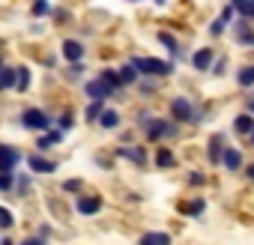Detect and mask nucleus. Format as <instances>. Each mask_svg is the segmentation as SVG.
<instances>
[{
	"mask_svg": "<svg viewBox=\"0 0 254 245\" xmlns=\"http://www.w3.org/2000/svg\"><path fill=\"white\" fill-rule=\"evenodd\" d=\"M132 66H135L138 75H144V78H162V75H171V72H174L171 63L156 60V57H132Z\"/></svg>",
	"mask_w": 254,
	"mask_h": 245,
	"instance_id": "obj_1",
	"label": "nucleus"
},
{
	"mask_svg": "<svg viewBox=\"0 0 254 245\" xmlns=\"http://www.w3.org/2000/svg\"><path fill=\"white\" fill-rule=\"evenodd\" d=\"M21 126H24V129H33V132H45V129L51 126V120H48L45 111H39V108H27V111L21 114Z\"/></svg>",
	"mask_w": 254,
	"mask_h": 245,
	"instance_id": "obj_2",
	"label": "nucleus"
},
{
	"mask_svg": "<svg viewBox=\"0 0 254 245\" xmlns=\"http://www.w3.org/2000/svg\"><path fill=\"white\" fill-rule=\"evenodd\" d=\"M147 141H162V138H174L177 135V126L174 122H168V120H153L150 117V122H147Z\"/></svg>",
	"mask_w": 254,
	"mask_h": 245,
	"instance_id": "obj_3",
	"label": "nucleus"
},
{
	"mask_svg": "<svg viewBox=\"0 0 254 245\" xmlns=\"http://www.w3.org/2000/svg\"><path fill=\"white\" fill-rule=\"evenodd\" d=\"M171 117H174L177 122H191V120H194V108H191V102L183 99V96L174 99V102H171Z\"/></svg>",
	"mask_w": 254,
	"mask_h": 245,
	"instance_id": "obj_4",
	"label": "nucleus"
},
{
	"mask_svg": "<svg viewBox=\"0 0 254 245\" xmlns=\"http://www.w3.org/2000/svg\"><path fill=\"white\" fill-rule=\"evenodd\" d=\"M75 209H78L81 215H96V212L102 209V197H96V194H81V197L75 200Z\"/></svg>",
	"mask_w": 254,
	"mask_h": 245,
	"instance_id": "obj_5",
	"label": "nucleus"
},
{
	"mask_svg": "<svg viewBox=\"0 0 254 245\" xmlns=\"http://www.w3.org/2000/svg\"><path fill=\"white\" fill-rule=\"evenodd\" d=\"M21 162V153L15 147H0V171H15V165Z\"/></svg>",
	"mask_w": 254,
	"mask_h": 245,
	"instance_id": "obj_6",
	"label": "nucleus"
},
{
	"mask_svg": "<svg viewBox=\"0 0 254 245\" xmlns=\"http://www.w3.org/2000/svg\"><path fill=\"white\" fill-rule=\"evenodd\" d=\"M84 93H87L90 99H108V96L114 93V87H108L102 78H96V81H87V84H84Z\"/></svg>",
	"mask_w": 254,
	"mask_h": 245,
	"instance_id": "obj_7",
	"label": "nucleus"
},
{
	"mask_svg": "<svg viewBox=\"0 0 254 245\" xmlns=\"http://www.w3.org/2000/svg\"><path fill=\"white\" fill-rule=\"evenodd\" d=\"M221 165L227 168V171H239L242 168V153L239 150H233V147H224V153H221Z\"/></svg>",
	"mask_w": 254,
	"mask_h": 245,
	"instance_id": "obj_8",
	"label": "nucleus"
},
{
	"mask_svg": "<svg viewBox=\"0 0 254 245\" xmlns=\"http://www.w3.org/2000/svg\"><path fill=\"white\" fill-rule=\"evenodd\" d=\"M27 165H30L33 174H54V171H57V165H54L51 159H42V156H30Z\"/></svg>",
	"mask_w": 254,
	"mask_h": 245,
	"instance_id": "obj_9",
	"label": "nucleus"
},
{
	"mask_svg": "<svg viewBox=\"0 0 254 245\" xmlns=\"http://www.w3.org/2000/svg\"><path fill=\"white\" fill-rule=\"evenodd\" d=\"M212 57H215V54H212L209 48H200V51H194V57H191V66H194L197 72H206V69L212 66Z\"/></svg>",
	"mask_w": 254,
	"mask_h": 245,
	"instance_id": "obj_10",
	"label": "nucleus"
},
{
	"mask_svg": "<svg viewBox=\"0 0 254 245\" xmlns=\"http://www.w3.org/2000/svg\"><path fill=\"white\" fill-rule=\"evenodd\" d=\"M117 156L129 159V162H135V165H147V153H144L141 147H120V150H117Z\"/></svg>",
	"mask_w": 254,
	"mask_h": 245,
	"instance_id": "obj_11",
	"label": "nucleus"
},
{
	"mask_svg": "<svg viewBox=\"0 0 254 245\" xmlns=\"http://www.w3.org/2000/svg\"><path fill=\"white\" fill-rule=\"evenodd\" d=\"M63 57H66L69 63L81 60V57H84V45H81V42H75V39H66V42H63Z\"/></svg>",
	"mask_w": 254,
	"mask_h": 245,
	"instance_id": "obj_12",
	"label": "nucleus"
},
{
	"mask_svg": "<svg viewBox=\"0 0 254 245\" xmlns=\"http://www.w3.org/2000/svg\"><path fill=\"white\" fill-rule=\"evenodd\" d=\"M251 129H254V117H251V114H239V117L233 120V132H236V135H248Z\"/></svg>",
	"mask_w": 254,
	"mask_h": 245,
	"instance_id": "obj_13",
	"label": "nucleus"
},
{
	"mask_svg": "<svg viewBox=\"0 0 254 245\" xmlns=\"http://www.w3.org/2000/svg\"><path fill=\"white\" fill-rule=\"evenodd\" d=\"M96 120H99V126H102V129H117L120 114H117V111H108V108H102V114H99Z\"/></svg>",
	"mask_w": 254,
	"mask_h": 245,
	"instance_id": "obj_14",
	"label": "nucleus"
},
{
	"mask_svg": "<svg viewBox=\"0 0 254 245\" xmlns=\"http://www.w3.org/2000/svg\"><path fill=\"white\" fill-rule=\"evenodd\" d=\"M221 153H224V144H221V135H215V138L209 141V153H206V159H209L212 165H221Z\"/></svg>",
	"mask_w": 254,
	"mask_h": 245,
	"instance_id": "obj_15",
	"label": "nucleus"
},
{
	"mask_svg": "<svg viewBox=\"0 0 254 245\" xmlns=\"http://www.w3.org/2000/svg\"><path fill=\"white\" fill-rule=\"evenodd\" d=\"M236 84H239L242 90H251V87H254V66H242V69L236 72Z\"/></svg>",
	"mask_w": 254,
	"mask_h": 245,
	"instance_id": "obj_16",
	"label": "nucleus"
},
{
	"mask_svg": "<svg viewBox=\"0 0 254 245\" xmlns=\"http://www.w3.org/2000/svg\"><path fill=\"white\" fill-rule=\"evenodd\" d=\"M236 42H239V45H254V30H251L245 21L236 24Z\"/></svg>",
	"mask_w": 254,
	"mask_h": 245,
	"instance_id": "obj_17",
	"label": "nucleus"
},
{
	"mask_svg": "<svg viewBox=\"0 0 254 245\" xmlns=\"http://www.w3.org/2000/svg\"><path fill=\"white\" fill-rule=\"evenodd\" d=\"M15 87V69L3 66V60H0V90H9Z\"/></svg>",
	"mask_w": 254,
	"mask_h": 245,
	"instance_id": "obj_18",
	"label": "nucleus"
},
{
	"mask_svg": "<svg viewBox=\"0 0 254 245\" xmlns=\"http://www.w3.org/2000/svg\"><path fill=\"white\" fill-rule=\"evenodd\" d=\"M233 12H239L242 18H254V0H233Z\"/></svg>",
	"mask_w": 254,
	"mask_h": 245,
	"instance_id": "obj_19",
	"label": "nucleus"
},
{
	"mask_svg": "<svg viewBox=\"0 0 254 245\" xmlns=\"http://www.w3.org/2000/svg\"><path fill=\"white\" fill-rule=\"evenodd\" d=\"M27 87H30V69L18 66L15 69V90H27Z\"/></svg>",
	"mask_w": 254,
	"mask_h": 245,
	"instance_id": "obj_20",
	"label": "nucleus"
},
{
	"mask_svg": "<svg viewBox=\"0 0 254 245\" xmlns=\"http://www.w3.org/2000/svg\"><path fill=\"white\" fill-rule=\"evenodd\" d=\"M117 75H120V84H135V81H138V69H135L132 63H129V66H123Z\"/></svg>",
	"mask_w": 254,
	"mask_h": 245,
	"instance_id": "obj_21",
	"label": "nucleus"
},
{
	"mask_svg": "<svg viewBox=\"0 0 254 245\" xmlns=\"http://www.w3.org/2000/svg\"><path fill=\"white\" fill-rule=\"evenodd\" d=\"M159 42H162V45L168 48V54H174V57H180V45H177V39H174L171 33H165V30H162V33H159Z\"/></svg>",
	"mask_w": 254,
	"mask_h": 245,
	"instance_id": "obj_22",
	"label": "nucleus"
},
{
	"mask_svg": "<svg viewBox=\"0 0 254 245\" xmlns=\"http://www.w3.org/2000/svg\"><path fill=\"white\" fill-rule=\"evenodd\" d=\"M203 209H206L203 200H191V203H183V206H180L183 215H203Z\"/></svg>",
	"mask_w": 254,
	"mask_h": 245,
	"instance_id": "obj_23",
	"label": "nucleus"
},
{
	"mask_svg": "<svg viewBox=\"0 0 254 245\" xmlns=\"http://www.w3.org/2000/svg\"><path fill=\"white\" fill-rule=\"evenodd\" d=\"M15 185V171H0V191H12Z\"/></svg>",
	"mask_w": 254,
	"mask_h": 245,
	"instance_id": "obj_24",
	"label": "nucleus"
},
{
	"mask_svg": "<svg viewBox=\"0 0 254 245\" xmlns=\"http://www.w3.org/2000/svg\"><path fill=\"white\" fill-rule=\"evenodd\" d=\"M174 162H177V159H174L171 150H159V153H156V165H159V168H174Z\"/></svg>",
	"mask_w": 254,
	"mask_h": 245,
	"instance_id": "obj_25",
	"label": "nucleus"
},
{
	"mask_svg": "<svg viewBox=\"0 0 254 245\" xmlns=\"http://www.w3.org/2000/svg\"><path fill=\"white\" fill-rule=\"evenodd\" d=\"M99 78H102V81H105L108 87H114V90H117V87H123V84H120V75H117L114 69H105V72H102Z\"/></svg>",
	"mask_w": 254,
	"mask_h": 245,
	"instance_id": "obj_26",
	"label": "nucleus"
},
{
	"mask_svg": "<svg viewBox=\"0 0 254 245\" xmlns=\"http://www.w3.org/2000/svg\"><path fill=\"white\" fill-rule=\"evenodd\" d=\"M102 108H105V99H93V102H90V108H87V120L93 122V120L102 114Z\"/></svg>",
	"mask_w": 254,
	"mask_h": 245,
	"instance_id": "obj_27",
	"label": "nucleus"
},
{
	"mask_svg": "<svg viewBox=\"0 0 254 245\" xmlns=\"http://www.w3.org/2000/svg\"><path fill=\"white\" fill-rule=\"evenodd\" d=\"M141 242H162V245H171V236H168V233H144Z\"/></svg>",
	"mask_w": 254,
	"mask_h": 245,
	"instance_id": "obj_28",
	"label": "nucleus"
},
{
	"mask_svg": "<svg viewBox=\"0 0 254 245\" xmlns=\"http://www.w3.org/2000/svg\"><path fill=\"white\" fill-rule=\"evenodd\" d=\"M63 138V132H51V135H45V138H39V150H48L51 144H57Z\"/></svg>",
	"mask_w": 254,
	"mask_h": 245,
	"instance_id": "obj_29",
	"label": "nucleus"
},
{
	"mask_svg": "<svg viewBox=\"0 0 254 245\" xmlns=\"http://www.w3.org/2000/svg\"><path fill=\"white\" fill-rule=\"evenodd\" d=\"M51 12V6H48V0H36V3H33V15L39 18V15H48Z\"/></svg>",
	"mask_w": 254,
	"mask_h": 245,
	"instance_id": "obj_30",
	"label": "nucleus"
},
{
	"mask_svg": "<svg viewBox=\"0 0 254 245\" xmlns=\"http://www.w3.org/2000/svg\"><path fill=\"white\" fill-rule=\"evenodd\" d=\"M224 24H227V21H224V18L218 15V18H215V21L209 24V33H212V36H221V33H224Z\"/></svg>",
	"mask_w": 254,
	"mask_h": 245,
	"instance_id": "obj_31",
	"label": "nucleus"
},
{
	"mask_svg": "<svg viewBox=\"0 0 254 245\" xmlns=\"http://www.w3.org/2000/svg\"><path fill=\"white\" fill-rule=\"evenodd\" d=\"M72 122H75V117H72V114L66 111V114L60 117V132H66V129H72Z\"/></svg>",
	"mask_w": 254,
	"mask_h": 245,
	"instance_id": "obj_32",
	"label": "nucleus"
},
{
	"mask_svg": "<svg viewBox=\"0 0 254 245\" xmlns=\"http://www.w3.org/2000/svg\"><path fill=\"white\" fill-rule=\"evenodd\" d=\"M203 183H206V180H203L200 171H191V174H189V185H203Z\"/></svg>",
	"mask_w": 254,
	"mask_h": 245,
	"instance_id": "obj_33",
	"label": "nucleus"
},
{
	"mask_svg": "<svg viewBox=\"0 0 254 245\" xmlns=\"http://www.w3.org/2000/svg\"><path fill=\"white\" fill-rule=\"evenodd\" d=\"M0 227H12V212L9 209H0Z\"/></svg>",
	"mask_w": 254,
	"mask_h": 245,
	"instance_id": "obj_34",
	"label": "nucleus"
},
{
	"mask_svg": "<svg viewBox=\"0 0 254 245\" xmlns=\"http://www.w3.org/2000/svg\"><path fill=\"white\" fill-rule=\"evenodd\" d=\"M81 188V180H66L63 183V191H78Z\"/></svg>",
	"mask_w": 254,
	"mask_h": 245,
	"instance_id": "obj_35",
	"label": "nucleus"
},
{
	"mask_svg": "<svg viewBox=\"0 0 254 245\" xmlns=\"http://www.w3.org/2000/svg\"><path fill=\"white\" fill-rule=\"evenodd\" d=\"M224 66H227V60H218V63H212V66H209V69H212V72H215V75H221V72H224Z\"/></svg>",
	"mask_w": 254,
	"mask_h": 245,
	"instance_id": "obj_36",
	"label": "nucleus"
},
{
	"mask_svg": "<svg viewBox=\"0 0 254 245\" xmlns=\"http://www.w3.org/2000/svg\"><path fill=\"white\" fill-rule=\"evenodd\" d=\"M221 18H224V21H230V18H233V6H230V3L221 9Z\"/></svg>",
	"mask_w": 254,
	"mask_h": 245,
	"instance_id": "obj_37",
	"label": "nucleus"
},
{
	"mask_svg": "<svg viewBox=\"0 0 254 245\" xmlns=\"http://www.w3.org/2000/svg\"><path fill=\"white\" fill-rule=\"evenodd\" d=\"M245 177H248V180H254V165H248V168H245Z\"/></svg>",
	"mask_w": 254,
	"mask_h": 245,
	"instance_id": "obj_38",
	"label": "nucleus"
},
{
	"mask_svg": "<svg viewBox=\"0 0 254 245\" xmlns=\"http://www.w3.org/2000/svg\"><path fill=\"white\" fill-rule=\"evenodd\" d=\"M248 114H251V117H254V102H251V105H248Z\"/></svg>",
	"mask_w": 254,
	"mask_h": 245,
	"instance_id": "obj_39",
	"label": "nucleus"
},
{
	"mask_svg": "<svg viewBox=\"0 0 254 245\" xmlns=\"http://www.w3.org/2000/svg\"><path fill=\"white\" fill-rule=\"evenodd\" d=\"M248 138H251V144H254V129H251V132H248Z\"/></svg>",
	"mask_w": 254,
	"mask_h": 245,
	"instance_id": "obj_40",
	"label": "nucleus"
},
{
	"mask_svg": "<svg viewBox=\"0 0 254 245\" xmlns=\"http://www.w3.org/2000/svg\"><path fill=\"white\" fill-rule=\"evenodd\" d=\"M156 3H165V0H156Z\"/></svg>",
	"mask_w": 254,
	"mask_h": 245,
	"instance_id": "obj_41",
	"label": "nucleus"
}]
</instances>
